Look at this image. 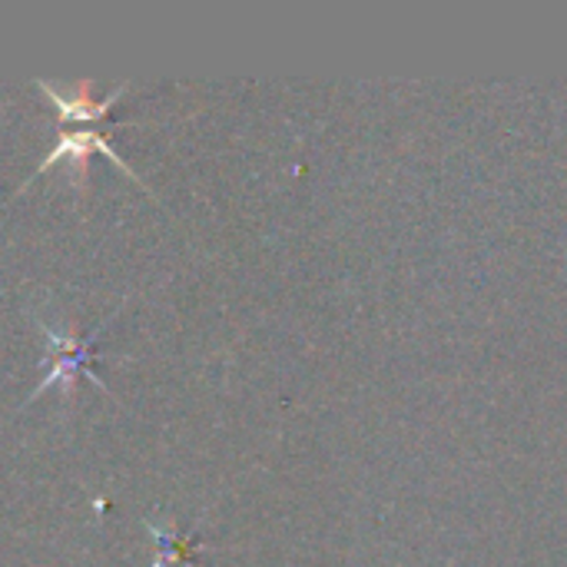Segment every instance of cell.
<instances>
[{
  "instance_id": "6da1fadb",
  "label": "cell",
  "mask_w": 567,
  "mask_h": 567,
  "mask_svg": "<svg viewBox=\"0 0 567 567\" xmlns=\"http://www.w3.org/2000/svg\"><path fill=\"white\" fill-rule=\"evenodd\" d=\"M40 329H43V339H47V365H43V382L33 389L30 402H33V399H40L47 389H63V392H70V389H73V382H76V375H86L96 389L110 392V389L103 385V379H100L96 372H90V362H93V342H96V336L103 332V326H100V329H93L86 339L60 336V332H53L43 319H40Z\"/></svg>"
},
{
  "instance_id": "7a4b0ae2",
  "label": "cell",
  "mask_w": 567,
  "mask_h": 567,
  "mask_svg": "<svg viewBox=\"0 0 567 567\" xmlns=\"http://www.w3.org/2000/svg\"><path fill=\"white\" fill-rule=\"evenodd\" d=\"M90 153H103L113 166H120L126 176H133L136 179V186H143V179L116 156V150L106 143V136L103 133H93V130H80V133H63L60 136V143L47 153V159L37 166V173H47V169H53V166H60V163H70V173H73V179L76 183H83L86 179V159H90Z\"/></svg>"
},
{
  "instance_id": "3957f363",
  "label": "cell",
  "mask_w": 567,
  "mask_h": 567,
  "mask_svg": "<svg viewBox=\"0 0 567 567\" xmlns=\"http://www.w3.org/2000/svg\"><path fill=\"white\" fill-rule=\"evenodd\" d=\"M37 86L43 90V96L56 106V113H60V120H76V123H86V120H103L106 113H110V106L123 96V90L126 86H113L103 100H93L90 96V90H93V83L90 80H83L80 83V90L73 93V96H63L60 90H53L47 80H37Z\"/></svg>"
},
{
  "instance_id": "277c9868",
  "label": "cell",
  "mask_w": 567,
  "mask_h": 567,
  "mask_svg": "<svg viewBox=\"0 0 567 567\" xmlns=\"http://www.w3.org/2000/svg\"><path fill=\"white\" fill-rule=\"evenodd\" d=\"M146 528H150V535L156 542V561H153V567L189 565V551L196 545L193 538H183L173 528H163V525H153V522H146Z\"/></svg>"
}]
</instances>
